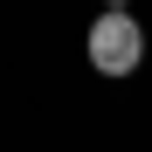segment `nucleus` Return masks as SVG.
Listing matches in <instances>:
<instances>
[{"label": "nucleus", "instance_id": "nucleus-1", "mask_svg": "<svg viewBox=\"0 0 152 152\" xmlns=\"http://www.w3.org/2000/svg\"><path fill=\"white\" fill-rule=\"evenodd\" d=\"M83 56H90L97 76H111V83L138 76V62H145V28H138V14L124 7V0H104V14H97L90 35H83Z\"/></svg>", "mask_w": 152, "mask_h": 152}]
</instances>
